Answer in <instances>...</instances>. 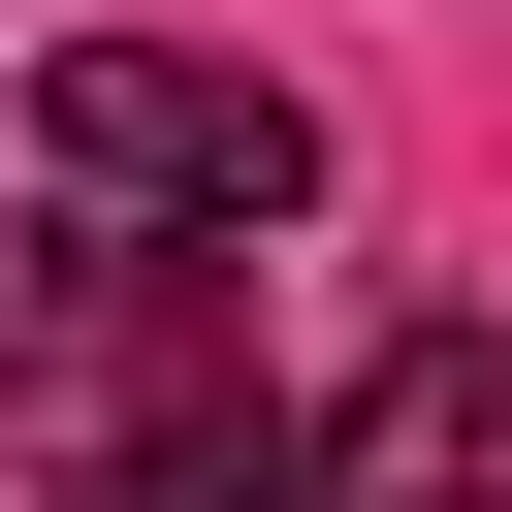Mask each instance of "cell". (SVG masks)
Masks as SVG:
<instances>
[{"instance_id":"1","label":"cell","mask_w":512,"mask_h":512,"mask_svg":"<svg viewBox=\"0 0 512 512\" xmlns=\"http://www.w3.org/2000/svg\"><path fill=\"white\" fill-rule=\"evenodd\" d=\"M32 192L96 256H256V224H320V96L224 64V32H64L32 64Z\"/></svg>"},{"instance_id":"2","label":"cell","mask_w":512,"mask_h":512,"mask_svg":"<svg viewBox=\"0 0 512 512\" xmlns=\"http://www.w3.org/2000/svg\"><path fill=\"white\" fill-rule=\"evenodd\" d=\"M320 512H512V352H480V320H416V352L320 416Z\"/></svg>"},{"instance_id":"3","label":"cell","mask_w":512,"mask_h":512,"mask_svg":"<svg viewBox=\"0 0 512 512\" xmlns=\"http://www.w3.org/2000/svg\"><path fill=\"white\" fill-rule=\"evenodd\" d=\"M64 512H320V448L224 384V416H128V448H64Z\"/></svg>"}]
</instances>
